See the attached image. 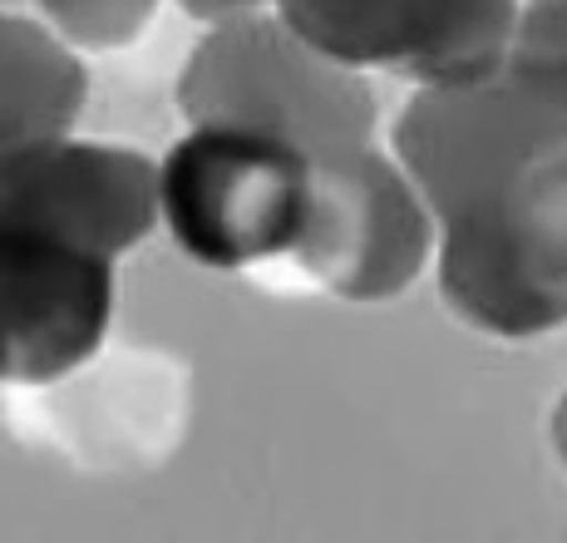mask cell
Wrapping results in <instances>:
<instances>
[{"label": "cell", "mask_w": 567, "mask_h": 543, "mask_svg": "<svg viewBox=\"0 0 567 543\" xmlns=\"http://www.w3.org/2000/svg\"><path fill=\"white\" fill-rule=\"evenodd\" d=\"M158 183L178 253L217 272L291 257L316 203V163L287 139L237 124H188L163 154Z\"/></svg>", "instance_id": "obj_3"}, {"label": "cell", "mask_w": 567, "mask_h": 543, "mask_svg": "<svg viewBox=\"0 0 567 543\" xmlns=\"http://www.w3.org/2000/svg\"><path fill=\"white\" fill-rule=\"evenodd\" d=\"M45 20L80 50H124L154 25L163 0H35Z\"/></svg>", "instance_id": "obj_9"}, {"label": "cell", "mask_w": 567, "mask_h": 543, "mask_svg": "<svg viewBox=\"0 0 567 543\" xmlns=\"http://www.w3.org/2000/svg\"><path fill=\"white\" fill-rule=\"evenodd\" d=\"M90 94L80 54L54 25L30 16L0 20V144H40L74 129Z\"/></svg>", "instance_id": "obj_8"}, {"label": "cell", "mask_w": 567, "mask_h": 543, "mask_svg": "<svg viewBox=\"0 0 567 543\" xmlns=\"http://www.w3.org/2000/svg\"><path fill=\"white\" fill-rule=\"evenodd\" d=\"M271 10L341 64L424 90L494 74L523 0H271Z\"/></svg>", "instance_id": "obj_5"}, {"label": "cell", "mask_w": 567, "mask_h": 543, "mask_svg": "<svg viewBox=\"0 0 567 543\" xmlns=\"http://www.w3.org/2000/svg\"><path fill=\"white\" fill-rule=\"evenodd\" d=\"M440 247V227L405 163L375 144L316 163L311 223L297 263L341 301H395Z\"/></svg>", "instance_id": "obj_4"}, {"label": "cell", "mask_w": 567, "mask_h": 543, "mask_svg": "<svg viewBox=\"0 0 567 543\" xmlns=\"http://www.w3.org/2000/svg\"><path fill=\"white\" fill-rule=\"evenodd\" d=\"M173 104L188 124L277 134L311 163L370 148L380 119L370 74L311 45L271 6L207 25L178 70Z\"/></svg>", "instance_id": "obj_2"}, {"label": "cell", "mask_w": 567, "mask_h": 543, "mask_svg": "<svg viewBox=\"0 0 567 543\" xmlns=\"http://www.w3.org/2000/svg\"><path fill=\"white\" fill-rule=\"evenodd\" d=\"M271 0H178V10H188L193 20L203 25H217V20H233V16H247V10H261Z\"/></svg>", "instance_id": "obj_11"}, {"label": "cell", "mask_w": 567, "mask_h": 543, "mask_svg": "<svg viewBox=\"0 0 567 543\" xmlns=\"http://www.w3.org/2000/svg\"><path fill=\"white\" fill-rule=\"evenodd\" d=\"M163 217L158 163L94 139H40L0 154V223H25L124 257Z\"/></svg>", "instance_id": "obj_7"}, {"label": "cell", "mask_w": 567, "mask_h": 543, "mask_svg": "<svg viewBox=\"0 0 567 543\" xmlns=\"http://www.w3.org/2000/svg\"><path fill=\"white\" fill-rule=\"evenodd\" d=\"M118 257L45 227L0 223V376L54 386L109 336Z\"/></svg>", "instance_id": "obj_6"}, {"label": "cell", "mask_w": 567, "mask_h": 543, "mask_svg": "<svg viewBox=\"0 0 567 543\" xmlns=\"http://www.w3.org/2000/svg\"><path fill=\"white\" fill-rule=\"evenodd\" d=\"M508 60L567 84V0H523Z\"/></svg>", "instance_id": "obj_10"}, {"label": "cell", "mask_w": 567, "mask_h": 543, "mask_svg": "<svg viewBox=\"0 0 567 543\" xmlns=\"http://www.w3.org/2000/svg\"><path fill=\"white\" fill-rule=\"evenodd\" d=\"M548 430H553V450H558V464L567 470V396H558V406H553Z\"/></svg>", "instance_id": "obj_12"}, {"label": "cell", "mask_w": 567, "mask_h": 543, "mask_svg": "<svg viewBox=\"0 0 567 543\" xmlns=\"http://www.w3.org/2000/svg\"><path fill=\"white\" fill-rule=\"evenodd\" d=\"M440 227V297L498 341L567 321V84L504 60L468 84H424L390 124Z\"/></svg>", "instance_id": "obj_1"}]
</instances>
